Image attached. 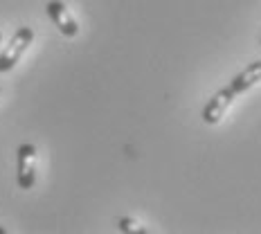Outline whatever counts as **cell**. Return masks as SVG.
I'll return each mask as SVG.
<instances>
[{
  "mask_svg": "<svg viewBox=\"0 0 261 234\" xmlns=\"http://www.w3.org/2000/svg\"><path fill=\"white\" fill-rule=\"evenodd\" d=\"M32 41H34V30H32V27H20V30H16L9 45L0 54V72L14 70V65L20 61V57H23L27 52V47L32 45Z\"/></svg>",
  "mask_w": 261,
  "mask_h": 234,
  "instance_id": "1",
  "label": "cell"
},
{
  "mask_svg": "<svg viewBox=\"0 0 261 234\" xmlns=\"http://www.w3.org/2000/svg\"><path fill=\"white\" fill-rule=\"evenodd\" d=\"M16 183L20 189H32L36 185V146L20 144L16 151Z\"/></svg>",
  "mask_w": 261,
  "mask_h": 234,
  "instance_id": "2",
  "label": "cell"
},
{
  "mask_svg": "<svg viewBox=\"0 0 261 234\" xmlns=\"http://www.w3.org/2000/svg\"><path fill=\"white\" fill-rule=\"evenodd\" d=\"M237 92L230 88V86H225V88H221L219 92H216L214 97L205 104L203 108V122L210 124V126H214V124H219L223 117H225V113L230 111V106L234 104L237 99Z\"/></svg>",
  "mask_w": 261,
  "mask_h": 234,
  "instance_id": "3",
  "label": "cell"
},
{
  "mask_svg": "<svg viewBox=\"0 0 261 234\" xmlns=\"http://www.w3.org/2000/svg\"><path fill=\"white\" fill-rule=\"evenodd\" d=\"M45 12H47V16H50V20L54 23V27H57L63 36L74 39V36L79 34V23H77V18L72 16V12L68 9L65 3H61V0H50V3L45 5Z\"/></svg>",
  "mask_w": 261,
  "mask_h": 234,
  "instance_id": "4",
  "label": "cell"
},
{
  "mask_svg": "<svg viewBox=\"0 0 261 234\" xmlns=\"http://www.w3.org/2000/svg\"><path fill=\"white\" fill-rule=\"evenodd\" d=\"M259 84H261V61H254L230 81V88L234 90L237 95H243V92L252 90L254 86H259Z\"/></svg>",
  "mask_w": 261,
  "mask_h": 234,
  "instance_id": "5",
  "label": "cell"
},
{
  "mask_svg": "<svg viewBox=\"0 0 261 234\" xmlns=\"http://www.w3.org/2000/svg\"><path fill=\"white\" fill-rule=\"evenodd\" d=\"M119 232H126V234H138V232H144V225L140 221L135 219H128V216H124V219H119L117 223Z\"/></svg>",
  "mask_w": 261,
  "mask_h": 234,
  "instance_id": "6",
  "label": "cell"
},
{
  "mask_svg": "<svg viewBox=\"0 0 261 234\" xmlns=\"http://www.w3.org/2000/svg\"><path fill=\"white\" fill-rule=\"evenodd\" d=\"M0 41H3V34H0Z\"/></svg>",
  "mask_w": 261,
  "mask_h": 234,
  "instance_id": "7",
  "label": "cell"
}]
</instances>
